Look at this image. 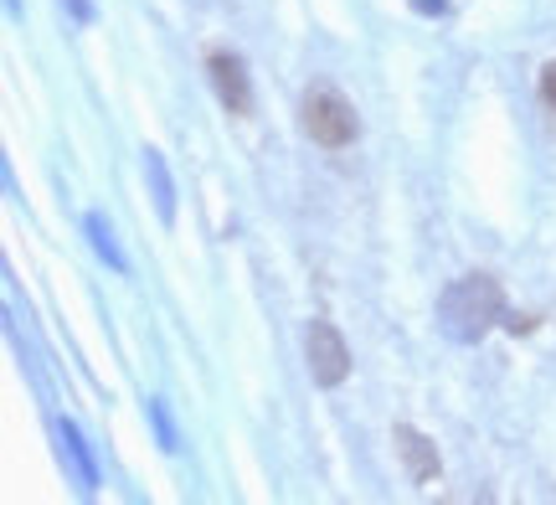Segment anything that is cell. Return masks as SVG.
I'll return each instance as SVG.
<instances>
[{
  "label": "cell",
  "mask_w": 556,
  "mask_h": 505,
  "mask_svg": "<svg viewBox=\"0 0 556 505\" xmlns=\"http://www.w3.org/2000/svg\"><path fill=\"white\" fill-rule=\"evenodd\" d=\"M500 315H505V294H500V283L490 279V274H469V279L448 283L443 300H438V325H443V336L458 345L484 341Z\"/></svg>",
  "instance_id": "cell-1"
},
{
  "label": "cell",
  "mask_w": 556,
  "mask_h": 505,
  "mask_svg": "<svg viewBox=\"0 0 556 505\" xmlns=\"http://www.w3.org/2000/svg\"><path fill=\"white\" fill-rule=\"evenodd\" d=\"M356 109L340 99L336 88H309L304 93V135L325 150H340V144L356 140Z\"/></svg>",
  "instance_id": "cell-2"
},
{
  "label": "cell",
  "mask_w": 556,
  "mask_h": 505,
  "mask_svg": "<svg viewBox=\"0 0 556 505\" xmlns=\"http://www.w3.org/2000/svg\"><path fill=\"white\" fill-rule=\"evenodd\" d=\"M304 351H309V371H315L319 387H340V382H345V371H351V351H345V341H340V330L330 320L309 325Z\"/></svg>",
  "instance_id": "cell-3"
},
{
  "label": "cell",
  "mask_w": 556,
  "mask_h": 505,
  "mask_svg": "<svg viewBox=\"0 0 556 505\" xmlns=\"http://www.w3.org/2000/svg\"><path fill=\"white\" fill-rule=\"evenodd\" d=\"M212 83H217L222 103L232 109V114H248L253 109V83H248V67H242V58H232V52H212Z\"/></svg>",
  "instance_id": "cell-4"
},
{
  "label": "cell",
  "mask_w": 556,
  "mask_h": 505,
  "mask_svg": "<svg viewBox=\"0 0 556 505\" xmlns=\"http://www.w3.org/2000/svg\"><path fill=\"white\" fill-rule=\"evenodd\" d=\"M397 444H402V454H407V465H413V480H433L438 459H433V449H428V439H422L417 428H397Z\"/></svg>",
  "instance_id": "cell-5"
},
{
  "label": "cell",
  "mask_w": 556,
  "mask_h": 505,
  "mask_svg": "<svg viewBox=\"0 0 556 505\" xmlns=\"http://www.w3.org/2000/svg\"><path fill=\"white\" fill-rule=\"evenodd\" d=\"M150 176H155V186H160V217H170V181H165V165H160L155 150H150Z\"/></svg>",
  "instance_id": "cell-6"
},
{
  "label": "cell",
  "mask_w": 556,
  "mask_h": 505,
  "mask_svg": "<svg viewBox=\"0 0 556 505\" xmlns=\"http://www.w3.org/2000/svg\"><path fill=\"white\" fill-rule=\"evenodd\" d=\"M88 227H93V238H99V253H103V258H114V263H119V253H114V243H109V232H103L99 217H88Z\"/></svg>",
  "instance_id": "cell-7"
},
{
  "label": "cell",
  "mask_w": 556,
  "mask_h": 505,
  "mask_svg": "<svg viewBox=\"0 0 556 505\" xmlns=\"http://www.w3.org/2000/svg\"><path fill=\"white\" fill-rule=\"evenodd\" d=\"M541 99L556 109V62H546V73H541Z\"/></svg>",
  "instance_id": "cell-8"
},
{
  "label": "cell",
  "mask_w": 556,
  "mask_h": 505,
  "mask_svg": "<svg viewBox=\"0 0 556 505\" xmlns=\"http://www.w3.org/2000/svg\"><path fill=\"white\" fill-rule=\"evenodd\" d=\"M417 11H422V16H438V11H443V0H413Z\"/></svg>",
  "instance_id": "cell-9"
},
{
  "label": "cell",
  "mask_w": 556,
  "mask_h": 505,
  "mask_svg": "<svg viewBox=\"0 0 556 505\" xmlns=\"http://www.w3.org/2000/svg\"><path fill=\"white\" fill-rule=\"evenodd\" d=\"M73 11H78V21H88V16H93V5H88V0H73Z\"/></svg>",
  "instance_id": "cell-10"
}]
</instances>
